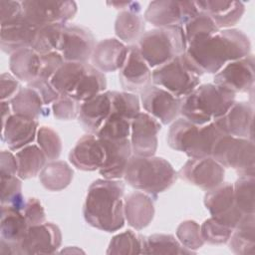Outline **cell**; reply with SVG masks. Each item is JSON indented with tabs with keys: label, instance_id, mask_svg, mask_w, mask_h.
Here are the masks:
<instances>
[{
	"label": "cell",
	"instance_id": "obj_1",
	"mask_svg": "<svg viewBox=\"0 0 255 255\" xmlns=\"http://www.w3.org/2000/svg\"><path fill=\"white\" fill-rule=\"evenodd\" d=\"M250 51L248 36L241 30L230 28L188 44L184 55L191 67L201 76L215 75L227 63L250 55Z\"/></svg>",
	"mask_w": 255,
	"mask_h": 255
},
{
	"label": "cell",
	"instance_id": "obj_2",
	"mask_svg": "<svg viewBox=\"0 0 255 255\" xmlns=\"http://www.w3.org/2000/svg\"><path fill=\"white\" fill-rule=\"evenodd\" d=\"M125 183L120 179H96L89 186L83 205L86 222L102 231L115 232L125 225Z\"/></svg>",
	"mask_w": 255,
	"mask_h": 255
},
{
	"label": "cell",
	"instance_id": "obj_3",
	"mask_svg": "<svg viewBox=\"0 0 255 255\" xmlns=\"http://www.w3.org/2000/svg\"><path fill=\"white\" fill-rule=\"evenodd\" d=\"M126 182L134 189L157 197L177 179V172L163 157L131 155L124 174Z\"/></svg>",
	"mask_w": 255,
	"mask_h": 255
},
{
	"label": "cell",
	"instance_id": "obj_4",
	"mask_svg": "<svg viewBox=\"0 0 255 255\" xmlns=\"http://www.w3.org/2000/svg\"><path fill=\"white\" fill-rule=\"evenodd\" d=\"M235 96L215 84L199 85L182 98L180 115L198 126L209 124L227 113L235 102Z\"/></svg>",
	"mask_w": 255,
	"mask_h": 255
},
{
	"label": "cell",
	"instance_id": "obj_5",
	"mask_svg": "<svg viewBox=\"0 0 255 255\" xmlns=\"http://www.w3.org/2000/svg\"><path fill=\"white\" fill-rule=\"evenodd\" d=\"M224 133L214 122L198 126L180 118L172 122L168 129L167 144L189 158H201L211 156L215 142Z\"/></svg>",
	"mask_w": 255,
	"mask_h": 255
},
{
	"label": "cell",
	"instance_id": "obj_6",
	"mask_svg": "<svg viewBox=\"0 0 255 255\" xmlns=\"http://www.w3.org/2000/svg\"><path fill=\"white\" fill-rule=\"evenodd\" d=\"M150 68L159 67L185 53L187 43L183 27H161L144 32L136 44Z\"/></svg>",
	"mask_w": 255,
	"mask_h": 255
},
{
	"label": "cell",
	"instance_id": "obj_7",
	"mask_svg": "<svg viewBox=\"0 0 255 255\" xmlns=\"http://www.w3.org/2000/svg\"><path fill=\"white\" fill-rule=\"evenodd\" d=\"M151 80L153 85L163 88L177 98L186 97L200 85V76L184 54L154 68Z\"/></svg>",
	"mask_w": 255,
	"mask_h": 255
},
{
	"label": "cell",
	"instance_id": "obj_8",
	"mask_svg": "<svg viewBox=\"0 0 255 255\" xmlns=\"http://www.w3.org/2000/svg\"><path fill=\"white\" fill-rule=\"evenodd\" d=\"M211 157L224 168H232L239 175L255 174L254 142L249 138L224 134L218 138Z\"/></svg>",
	"mask_w": 255,
	"mask_h": 255
},
{
	"label": "cell",
	"instance_id": "obj_9",
	"mask_svg": "<svg viewBox=\"0 0 255 255\" xmlns=\"http://www.w3.org/2000/svg\"><path fill=\"white\" fill-rule=\"evenodd\" d=\"M24 16L38 27L61 24L66 25L77 13L75 1L26 0L22 1Z\"/></svg>",
	"mask_w": 255,
	"mask_h": 255
},
{
	"label": "cell",
	"instance_id": "obj_10",
	"mask_svg": "<svg viewBox=\"0 0 255 255\" xmlns=\"http://www.w3.org/2000/svg\"><path fill=\"white\" fill-rule=\"evenodd\" d=\"M198 12L195 1L158 0L149 2L143 18L156 28L183 27Z\"/></svg>",
	"mask_w": 255,
	"mask_h": 255
},
{
	"label": "cell",
	"instance_id": "obj_11",
	"mask_svg": "<svg viewBox=\"0 0 255 255\" xmlns=\"http://www.w3.org/2000/svg\"><path fill=\"white\" fill-rule=\"evenodd\" d=\"M215 85L227 91L237 93H249L253 91L255 82V61L253 55L227 63L213 78Z\"/></svg>",
	"mask_w": 255,
	"mask_h": 255
},
{
	"label": "cell",
	"instance_id": "obj_12",
	"mask_svg": "<svg viewBox=\"0 0 255 255\" xmlns=\"http://www.w3.org/2000/svg\"><path fill=\"white\" fill-rule=\"evenodd\" d=\"M177 176L188 184L208 191L224 181L225 170L211 156L190 158L178 170Z\"/></svg>",
	"mask_w": 255,
	"mask_h": 255
},
{
	"label": "cell",
	"instance_id": "obj_13",
	"mask_svg": "<svg viewBox=\"0 0 255 255\" xmlns=\"http://www.w3.org/2000/svg\"><path fill=\"white\" fill-rule=\"evenodd\" d=\"M204 205L211 217L233 229L244 216L236 206L233 183L230 182L223 181L216 187L206 191Z\"/></svg>",
	"mask_w": 255,
	"mask_h": 255
},
{
	"label": "cell",
	"instance_id": "obj_14",
	"mask_svg": "<svg viewBox=\"0 0 255 255\" xmlns=\"http://www.w3.org/2000/svg\"><path fill=\"white\" fill-rule=\"evenodd\" d=\"M96 47L95 36L88 28L65 25L58 52L65 62L88 63Z\"/></svg>",
	"mask_w": 255,
	"mask_h": 255
},
{
	"label": "cell",
	"instance_id": "obj_15",
	"mask_svg": "<svg viewBox=\"0 0 255 255\" xmlns=\"http://www.w3.org/2000/svg\"><path fill=\"white\" fill-rule=\"evenodd\" d=\"M140 102L145 113L160 124L168 125L180 114L182 98L175 97L163 88L150 85L140 93Z\"/></svg>",
	"mask_w": 255,
	"mask_h": 255
},
{
	"label": "cell",
	"instance_id": "obj_16",
	"mask_svg": "<svg viewBox=\"0 0 255 255\" xmlns=\"http://www.w3.org/2000/svg\"><path fill=\"white\" fill-rule=\"evenodd\" d=\"M119 71V81L125 92L140 94L152 83L150 67L142 58L136 44L128 46L127 59Z\"/></svg>",
	"mask_w": 255,
	"mask_h": 255
},
{
	"label": "cell",
	"instance_id": "obj_17",
	"mask_svg": "<svg viewBox=\"0 0 255 255\" xmlns=\"http://www.w3.org/2000/svg\"><path fill=\"white\" fill-rule=\"evenodd\" d=\"M160 123L144 112H139L130 124V145L133 155L153 156L157 149Z\"/></svg>",
	"mask_w": 255,
	"mask_h": 255
},
{
	"label": "cell",
	"instance_id": "obj_18",
	"mask_svg": "<svg viewBox=\"0 0 255 255\" xmlns=\"http://www.w3.org/2000/svg\"><path fill=\"white\" fill-rule=\"evenodd\" d=\"M62 244V232L53 222L29 226L20 244V255L54 254Z\"/></svg>",
	"mask_w": 255,
	"mask_h": 255
},
{
	"label": "cell",
	"instance_id": "obj_19",
	"mask_svg": "<svg viewBox=\"0 0 255 255\" xmlns=\"http://www.w3.org/2000/svg\"><path fill=\"white\" fill-rule=\"evenodd\" d=\"M29 225L21 210L1 206L0 254L20 255V244Z\"/></svg>",
	"mask_w": 255,
	"mask_h": 255
},
{
	"label": "cell",
	"instance_id": "obj_20",
	"mask_svg": "<svg viewBox=\"0 0 255 255\" xmlns=\"http://www.w3.org/2000/svg\"><path fill=\"white\" fill-rule=\"evenodd\" d=\"M254 109L249 102H234L227 113L214 121L224 134L253 140Z\"/></svg>",
	"mask_w": 255,
	"mask_h": 255
},
{
	"label": "cell",
	"instance_id": "obj_21",
	"mask_svg": "<svg viewBox=\"0 0 255 255\" xmlns=\"http://www.w3.org/2000/svg\"><path fill=\"white\" fill-rule=\"evenodd\" d=\"M39 27L30 22L24 15L9 23L1 25L0 47L9 55L32 48Z\"/></svg>",
	"mask_w": 255,
	"mask_h": 255
},
{
	"label": "cell",
	"instance_id": "obj_22",
	"mask_svg": "<svg viewBox=\"0 0 255 255\" xmlns=\"http://www.w3.org/2000/svg\"><path fill=\"white\" fill-rule=\"evenodd\" d=\"M38 120L12 114L2 123V140L12 151L31 144L38 131Z\"/></svg>",
	"mask_w": 255,
	"mask_h": 255
},
{
	"label": "cell",
	"instance_id": "obj_23",
	"mask_svg": "<svg viewBox=\"0 0 255 255\" xmlns=\"http://www.w3.org/2000/svg\"><path fill=\"white\" fill-rule=\"evenodd\" d=\"M70 162L83 171L99 170L105 160V148L96 134L83 135L70 150Z\"/></svg>",
	"mask_w": 255,
	"mask_h": 255
},
{
	"label": "cell",
	"instance_id": "obj_24",
	"mask_svg": "<svg viewBox=\"0 0 255 255\" xmlns=\"http://www.w3.org/2000/svg\"><path fill=\"white\" fill-rule=\"evenodd\" d=\"M100 140L105 148V160L99 169L100 174L106 179H120L124 177L127 164L132 153L129 138Z\"/></svg>",
	"mask_w": 255,
	"mask_h": 255
},
{
	"label": "cell",
	"instance_id": "obj_25",
	"mask_svg": "<svg viewBox=\"0 0 255 255\" xmlns=\"http://www.w3.org/2000/svg\"><path fill=\"white\" fill-rule=\"evenodd\" d=\"M195 4L199 11L210 17L219 30L235 26L245 11V5L240 1L206 0L195 1Z\"/></svg>",
	"mask_w": 255,
	"mask_h": 255
},
{
	"label": "cell",
	"instance_id": "obj_26",
	"mask_svg": "<svg viewBox=\"0 0 255 255\" xmlns=\"http://www.w3.org/2000/svg\"><path fill=\"white\" fill-rule=\"evenodd\" d=\"M154 199L141 191H133L125 197V219L130 227L141 230L151 223L155 212Z\"/></svg>",
	"mask_w": 255,
	"mask_h": 255
},
{
	"label": "cell",
	"instance_id": "obj_27",
	"mask_svg": "<svg viewBox=\"0 0 255 255\" xmlns=\"http://www.w3.org/2000/svg\"><path fill=\"white\" fill-rule=\"evenodd\" d=\"M112 111L111 91H105L81 103L79 123L89 133L96 134Z\"/></svg>",
	"mask_w": 255,
	"mask_h": 255
},
{
	"label": "cell",
	"instance_id": "obj_28",
	"mask_svg": "<svg viewBox=\"0 0 255 255\" xmlns=\"http://www.w3.org/2000/svg\"><path fill=\"white\" fill-rule=\"evenodd\" d=\"M128 55V46L116 38L104 39L96 44L91 57L92 65L101 72L119 71Z\"/></svg>",
	"mask_w": 255,
	"mask_h": 255
},
{
	"label": "cell",
	"instance_id": "obj_29",
	"mask_svg": "<svg viewBox=\"0 0 255 255\" xmlns=\"http://www.w3.org/2000/svg\"><path fill=\"white\" fill-rule=\"evenodd\" d=\"M9 68L12 75L28 85L39 77L40 55L31 48L17 51L10 55Z\"/></svg>",
	"mask_w": 255,
	"mask_h": 255
},
{
	"label": "cell",
	"instance_id": "obj_30",
	"mask_svg": "<svg viewBox=\"0 0 255 255\" xmlns=\"http://www.w3.org/2000/svg\"><path fill=\"white\" fill-rule=\"evenodd\" d=\"M229 249L238 255H254L255 253V219L254 213L244 215L228 240Z\"/></svg>",
	"mask_w": 255,
	"mask_h": 255
},
{
	"label": "cell",
	"instance_id": "obj_31",
	"mask_svg": "<svg viewBox=\"0 0 255 255\" xmlns=\"http://www.w3.org/2000/svg\"><path fill=\"white\" fill-rule=\"evenodd\" d=\"M12 112L30 119L38 120L49 116V109L44 108V103L39 94L30 87L21 88L16 96L10 101Z\"/></svg>",
	"mask_w": 255,
	"mask_h": 255
},
{
	"label": "cell",
	"instance_id": "obj_32",
	"mask_svg": "<svg viewBox=\"0 0 255 255\" xmlns=\"http://www.w3.org/2000/svg\"><path fill=\"white\" fill-rule=\"evenodd\" d=\"M144 18L139 13L130 10L120 11L115 21V33L120 40L133 45L144 34Z\"/></svg>",
	"mask_w": 255,
	"mask_h": 255
},
{
	"label": "cell",
	"instance_id": "obj_33",
	"mask_svg": "<svg viewBox=\"0 0 255 255\" xmlns=\"http://www.w3.org/2000/svg\"><path fill=\"white\" fill-rule=\"evenodd\" d=\"M74 170L63 160L48 161L39 174L42 185L50 191H61L72 182Z\"/></svg>",
	"mask_w": 255,
	"mask_h": 255
},
{
	"label": "cell",
	"instance_id": "obj_34",
	"mask_svg": "<svg viewBox=\"0 0 255 255\" xmlns=\"http://www.w3.org/2000/svg\"><path fill=\"white\" fill-rule=\"evenodd\" d=\"M15 155L18 161L17 175L22 180L33 178L40 174L48 160L40 146L32 143L17 150Z\"/></svg>",
	"mask_w": 255,
	"mask_h": 255
},
{
	"label": "cell",
	"instance_id": "obj_35",
	"mask_svg": "<svg viewBox=\"0 0 255 255\" xmlns=\"http://www.w3.org/2000/svg\"><path fill=\"white\" fill-rule=\"evenodd\" d=\"M141 254H195L171 234H151L142 238Z\"/></svg>",
	"mask_w": 255,
	"mask_h": 255
},
{
	"label": "cell",
	"instance_id": "obj_36",
	"mask_svg": "<svg viewBox=\"0 0 255 255\" xmlns=\"http://www.w3.org/2000/svg\"><path fill=\"white\" fill-rule=\"evenodd\" d=\"M254 183L255 174L239 175L233 183V194L236 206L242 214H253L254 205Z\"/></svg>",
	"mask_w": 255,
	"mask_h": 255
},
{
	"label": "cell",
	"instance_id": "obj_37",
	"mask_svg": "<svg viewBox=\"0 0 255 255\" xmlns=\"http://www.w3.org/2000/svg\"><path fill=\"white\" fill-rule=\"evenodd\" d=\"M131 120L118 112L111 111L109 118L97 131L96 135L100 139H125L129 138Z\"/></svg>",
	"mask_w": 255,
	"mask_h": 255
},
{
	"label": "cell",
	"instance_id": "obj_38",
	"mask_svg": "<svg viewBox=\"0 0 255 255\" xmlns=\"http://www.w3.org/2000/svg\"><path fill=\"white\" fill-rule=\"evenodd\" d=\"M64 27L65 25L61 24H52L39 27L31 49H33L39 55H45L58 51Z\"/></svg>",
	"mask_w": 255,
	"mask_h": 255
},
{
	"label": "cell",
	"instance_id": "obj_39",
	"mask_svg": "<svg viewBox=\"0 0 255 255\" xmlns=\"http://www.w3.org/2000/svg\"><path fill=\"white\" fill-rule=\"evenodd\" d=\"M183 26V32L187 45L197 40L211 36L219 31L210 17L201 11H199L194 17L187 21Z\"/></svg>",
	"mask_w": 255,
	"mask_h": 255
},
{
	"label": "cell",
	"instance_id": "obj_40",
	"mask_svg": "<svg viewBox=\"0 0 255 255\" xmlns=\"http://www.w3.org/2000/svg\"><path fill=\"white\" fill-rule=\"evenodd\" d=\"M22 179L18 175L1 176V206L23 210L26 199L22 194Z\"/></svg>",
	"mask_w": 255,
	"mask_h": 255
},
{
	"label": "cell",
	"instance_id": "obj_41",
	"mask_svg": "<svg viewBox=\"0 0 255 255\" xmlns=\"http://www.w3.org/2000/svg\"><path fill=\"white\" fill-rule=\"evenodd\" d=\"M142 235L131 230L117 234L110 241L107 254H141Z\"/></svg>",
	"mask_w": 255,
	"mask_h": 255
},
{
	"label": "cell",
	"instance_id": "obj_42",
	"mask_svg": "<svg viewBox=\"0 0 255 255\" xmlns=\"http://www.w3.org/2000/svg\"><path fill=\"white\" fill-rule=\"evenodd\" d=\"M37 142L48 161L57 160L62 152V139L59 133L50 127H40L37 131Z\"/></svg>",
	"mask_w": 255,
	"mask_h": 255
},
{
	"label": "cell",
	"instance_id": "obj_43",
	"mask_svg": "<svg viewBox=\"0 0 255 255\" xmlns=\"http://www.w3.org/2000/svg\"><path fill=\"white\" fill-rule=\"evenodd\" d=\"M176 238L185 248L196 252L204 245L200 225L194 220H184L176 228Z\"/></svg>",
	"mask_w": 255,
	"mask_h": 255
},
{
	"label": "cell",
	"instance_id": "obj_44",
	"mask_svg": "<svg viewBox=\"0 0 255 255\" xmlns=\"http://www.w3.org/2000/svg\"><path fill=\"white\" fill-rule=\"evenodd\" d=\"M200 231L205 243L211 245H220L228 242L233 232V228L219 222L213 217H210L204 220L200 226Z\"/></svg>",
	"mask_w": 255,
	"mask_h": 255
},
{
	"label": "cell",
	"instance_id": "obj_45",
	"mask_svg": "<svg viewBox=\"0 0 255 255\" xmlns=\"http://www.w3.org/2000/svg\"><path fill=\"white\" fill-rule=\"evenodd\" d=\"M112 111L131 120L140 112L139 99L135 94L128 92L111 91Z\"/></svg>",
	"mask_w": 255,
	"mask_h": 255
},
{
	"label": "cell",
	"instance_id": "obj_46",
	"mask_svg": "<svg viewBox=\"0 0 255 255\" xmlns=\"http://www.w3.org/2000/svg\"><path fill=\"white\" fill-rule=\"evenodd\" d=\"M80 108L81 102L68 96H60L52 104L54 117L61 121H72L78 119Z\"/></svg>",
	"mask_w": 255,
	"mask_h": 255
},
{
	"label": "cell",
	"instance_id": "obj_47",
	"mask_svg": "<svg viewBox=\"0 0 255 255\" xmlns=\"http://www.w3.org/2000/svg\"><path fill=\"white\" fill-rule=\"evenodd\" d=\"M64 63L65 61L58 51L40 55V72L38 78L51 80L54 74Z\"/></svg>",
	"mask_w": 255,
	"mask_h": 255
},
{
	"label": "cell",
	"instance_id": "obj_48",
	"mask_svg": "<svg viewBox=\"0 0 255 255\" xmlns=\"http://www.w3.org/2000/svg\"><path fill=\"white\" fill-rule=\"evenodd\" d=\"M22 213L29 226L38 225L46 222L45 210L41 201L38 198H27Z\"/></svg>",
	"mask_w": 255,
	"mask_h": 255
},
{
	"label": "cell",
	"instance_id": "obj_49",
	"mask_svg": "<svg viewBox=\"0 0 255 255\" xmlns=\"http://www.w3.org/2000/svg\"><path fill=\"white\" fill-rule=\"evenodd\" d=\"M27 87L32 88L39 94L45 106L53 104L61 96L48 79L37 78L33 82L29 83Z\"/></svg>",
	"mask_w": 255,
	"mask_h": 255
},
{
	"label": "cell",
	"instance_id": "obj_50",
	"mask_svg": "<svg viewBox=\"0 0 255 255\" xmlns=\"http://www.w3.org/2000/svg\"><path fill=\"white\" fill-rule=\"evenodd\" d=\"M22 3L18 1H0V24H6L23 16Z\"/></svg>",
	"mask_w": 255,
	"mask_h": 255
},
{
	"label": "cell",
	"instance_id": "obj_51",
	"mask_svg": "<svg viewBox=\"0 0 255 255\" xmlns=\"http://www.w3.org/2000/svg\"><path fill=\"white\" fill-rule=\"evenodd\" d=\"M1 101H11L21 90L19 80L9 73H3L0 78Z\"/></svg>",
	"mask_w": 255,
	"mask_h": 255
},
{
	"label": "cell",
	"instance_id": "obj_52",
	"mask_svg": "<svg viewBox=\"0 0 255 255\" xmlns=\"http://www.w3.org/2000/svg\"><path fill=\"white\" fill-rule=\"evenodd\" d=\"M18 161L16 155L9 150H2L0 153V176L17 175Z\"/></svg>",
	"mask_w": 255,
	"mask_h": 255
},
{
	"label": "cell",
	"instance_id": "obj_53",
	"mask_svg": "<svg viewBox=\"0 0 255 255\" xmlns=\"http://www.w3.org/2000/svg\"><path fill=\"white\" fill-rule=\"evenodd\" d=\"M12 108H11V104L10 101H1V114H2V123L9 117L12 115L11 113Z\"/></svg>",
	"mask_w": 255,
	"mask_h": 255
}]
</instances>
